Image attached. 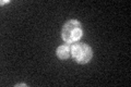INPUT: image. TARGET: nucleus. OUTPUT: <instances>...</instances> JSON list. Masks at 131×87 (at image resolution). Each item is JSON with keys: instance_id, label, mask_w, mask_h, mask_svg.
Wrapping results in <instances>:
<instances>
[{"instance_id": "nucleus-1", "label": "nucleus", "mask_w": 131, "mask_h": 87, "mask_svg": "<svg viewBox=\"0 0 131 87\" xmlns=\"http://www.w3.org/2000/svg\"><path fill=\"white\" fill-rule=\"evenodd\" d=\"M83 35V30L82 25L79 21L70 20L63 25L62 32H61V37L66 44H74L80 40V38Z\"/></svg>"}, {"instance_id": "nucleus-4", "label": "nucleus", "mask_w": 131, "mask_h": 87, "mask_svg": "<svg viewBox=\"0 0 131 87\" xmlns=\"http://www.w3.org/2000/svg\"><path fill=\"white\" fill-rule=\"evenodd\" d=\"M20 86H24V87H25L26 84H18V85H16V87H20Z\"/></svg>"}, {"instance_id": "nucleus-3", "label": "nucleus", "mask_w": 131, "mask_h": 87, "mask_svg": "<svg viewBox=\"0 0 131 87\" xmlns=\"http://www.w3.org/2000/svg\"><path fill=\"white\" fill-rule=\"evenodd\" d=\"M57 57L61 60H66V59H69L71 57V53H70V45L69 44H64V45H61L57 48Z\"/></svg>"}, {"instance_id": "nucleus-2", "label": "nucleus", "mask_w": 131, "mask_h": 87, "mask_svg": "<svg viewBox=\"0 0 131 87\" xmlns=\"http://www.w3.org/2000/svg\"><path fill=\"white\" fill-rule=\"evenodd\" d=\"M70 53L74 61L79 64H85L92 59L93 50L86 44H71L70 45Z\"/></svg>"}, {"instance_id": "nucleus-5", "label": "nucleus", "mask_w": 131, "mask_h": 87, "mask_svg": "<svg viewBox=\"0 0 131 87\" xmlns=\"http://www.w3.org/2000/svg\"><path fill=\"white\" fill-rule=\"evenodd\" d=\"M9 2V0H6V1H1V5H5V3H8Z\"/></svg>"}]
</instances>
